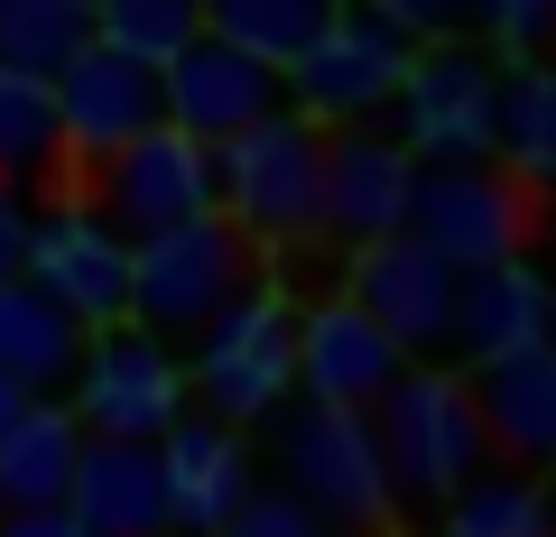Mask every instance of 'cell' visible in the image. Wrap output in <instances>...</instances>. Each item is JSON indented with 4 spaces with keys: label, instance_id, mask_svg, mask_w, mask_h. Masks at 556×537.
<instances>
[{
    "label": "cell",
    "instance_id": "6da1fadb",
    "mask_svg": "<svg viewBox=\"0 0 556 537\" xmlns=\"http://www.w3.org/2000/svg\"><path fill=\"white\" fill-rule=\"evenodd\" d=\"M371 445H380V473H390V510H445L492 463L464 371H399L390 398L371 408Z\"/></svg>",
    "mask_w": 556,
    "mask_h": 537
},
{
    "label": "cell",
    "instance_id": "7a4b0ae2",
    "mask_svg": "<svg viewBox=\"0 0 556 537\" xmlns=\"http://www.w3.org/2000/svg\"><path fill=\"white\" fill-rule=\"evenodd\" d=\"M204 158H214V214L251 251H278V241L316 232V204H325V130L316 120L269 112L260 130L204 149Z\"/></svg>",
    "mask_w": 556,
    "mask_h": 537
},
{
    "label": "cell",
    "instance_id": "3957f363",
    "mask_svg": "<svg viewBox=\"0 0 556 537\" xmlns=\"http://www.w3.org/2000/svg\"><path fill=\"white\" fill-rule=\"evenodd\" d=\"M492 112H501V56L473 28H455L408 56L390 93V140L408 149V167H473L492 158Z\"/></svg>",
    "mask_w": 556,
    "mask_h": 537
},
{
    "label": "cell",
    "instance_id": "277c9868",
    "mask_svg": "<svg viewBox=\"0 0 556 537\" xmlns=\"http://www.w3.org/2000/svg\"><path fill=\"white\" fill-rule=\"evenodd\" d=\"M260 287V251L232 232L223 214L186 222V232H159L130 251V324L149 343H195L223 306H241Z\"/></svg>",
    "mask_w": 556,
    "mask_h": 537
},
{
    "label": "cell",
    "instance_id": "5b68a950",
    "mask_svg": "<svg viewBox=\"0 0 556 537\" xmlns=\"http://www.w3.org/2000/svg\"><path fill=\"white\" fill-rule=\"evenodd\" d=\"M288 389H298V306L260 279L241 306H223V316L195 334L186 398H204V418L241 436L251 418H278Z\"/></svg>",
    "mask_w": 556,
    "mask_h": 537
},
{
    "label": "cell",
    "instance_id": "8992f818",
    "mask_svg": "<svg viewBox=\"0 0 556 537\" xmlns=\"http://www.w3.org/2000/svg\"><path fill=\"white\" fill-rule=\"evenodd\" d=\"M538 195L519 177H501L492 158L473 167H417L408 186V241L427 259H445L455 279H482L501 259H529V232H538Z\"/></svg>",
    "mask_w": 556,
    "mask_h": 537
},
{
    "label": "cell",
    "instance_id": "52a82bcc",
    "mask_svg": "<svg viewBox=\"0 0 556 537\" xmlns=\"http://www.w3.org/2000/svg\"><path fill=\"white\" fill-rule=\"evenodd\" d=\"M408 56H417V38H408L399 10H334L325 38L288 75V112L316 120V130H380Z\"/></svg>",
    "mask_w": 556,
    "mask_h": 537
},
{
    "label": "cell",
    "instance_id": "ba28073f",
    "mask_svg": "<svg viewBox=\"0 0 556 537\" xmlns=\"http://www.w3.org/2000/svg\"><path fill=\"white\" fill-rule=\"evenodd\" d=\"M186 408H195V398H186V361L167 353V343H149L139 324H112V334L84 343V371H75L65 418H75L93 445H159Z\"/></svg>",
    "mask_w": 556,
    "mask_h": 537
},
{
    "label": "cell",
    "instance_id": "9c48e42d",
    "mask_svg": "<svg viewBox=\"0 0 556 537\" xmlns=\"http://www.w3.org/2000/svg\"><path fill=\"white\" fill-rule=\"evenodd\" d=\"M278 463H288V500L316 510L325 528H390V473H380L371 418H343V408H298L278 426Z\"/></svg>",
    "mask_w": 556,
    "mask_h": 537
},
{
    "label": "cell",
    "instance_id": "30bf717a",
    "mask_svg": "<svg viewBox=\"0 0 556 537\" xmlns=\"http://www.w3.org/2000/svg\"><path fill=\"white\" fill-rule=\"evenodd\" d=\"M214 214V158H204L195 140H177V130H149L139 149H121L112 167H102V204H93V222L112 241H159V232H186V222H204Z\"/></svg>",
    "mask_w": 556,
    "mask_h": 537
},
{
    "label": "cell",
    "instance_id": "8fae6325",
    "mask_svg": "<svg viewBox=\"0 0 556 537\" xmlns=\"http://www.w3.org/2000/svg\"><path fill=\"white\" fill-rule=\"evenodd\" d=\"M20 279L38 287L56 316H75V334H112V324H130V241H112L93 214L28 222Z\"/></svg>",
    "mask_w": 556,
    "mask_h": 537
},
{
    "label": "cell",
    "instance_id": "7c38bea8",
    "mask_svg": "<svg viewBox=\"0 0 556 537\" xmlns=\"http://www.w3.org/2000/svg\"><path fill=\"white\" fill-rule=\"evenodd\" d=\"M455 287L464 279L445 269V259H427L408 232H399V241H380V251L353 259V287H343V297H353L362 316H371V334L417 371L427 353H455Z\"/></svg>",
    "mask_w": 556,
    "mask_h": 537
},
{
    "label": "cell",
    "instance_id": "4fadbf2b",
    "mask_svg": "<svg viewBox=\"0 0 556 537\" xmlns=\"http://www.w3.org/2000/svg\"><path fill=\"white\" fill-rule=\"evenodd\" d=\"M408 149L390 130H325V204H316V232H334L343 251H380V241L408 232Z\"/></svg>",
    "mask_w": 556,
    "mask_h": 537
},
{
    "label": "cell",
    "instance_id": "5bb4252c",
    "mask_svg": "<svg viewBox=\"0 0 556 537\" xmlns=\"http://www.w3.org/2000/svg\"><path fill=\"white\" fill-rule=\"evenodd\" d=\"M47 102H56V149H75V158H93V167H112L121 149H139L159 130V75L130 65V56H112V47H84V56L47 84Z\"/></svg>",
    "mask_w": 556,
    "mask_h": 537
},
{
    "label": "cell",
    "instance_id": "9a60e30c",
    "mask_svg": "<svg viewBox=\"0 0 556 537\" xmlns=\"http://www.w3.org/2000/svg\"><path fill=\"white\" fill-rule=\"evenodd\" d=\"M269 112H288V84L260 75L251 56H232V47H214V38H195L159 75V120L177 130V140H195V149L241 140V130H260Z\"/></svg>",
    "mask_w": 556,
    "mask_h": 537
},
{
    "label": "cell",
    "instance_id": "2e32d148",
    "mask_svg": "<svg viewBox=\"0 0 556 537\" xmlns=\"http://www.w3.org/2000/svg\"><path fill=\"white\" fill-rule=\"evenodd\" d=\"M399 371H408V361L371 334V316H362L353 297H325L316 316H298V389H306V408L371 418Z\"/></svg>",
    "mask_w": 556,
    "mask_h": 537
},
{
    "label": "cell",
    "instance_id": "e0dca14e",
    "mask_svg": "<svg viewBox=\"0 0 556 537\" xmlns=\"http://www.w3.org/2000/svg\"><path fill=\"white\" fill-rule=\"evenodd\" d=\"M159 482H167V537H177V528L186 537H214L223 519L260 491V482H251V445H241L232 426H214L204 408H186V418L159 436Z\"/></svg>",
    "mask_w": 556,
    "mask_h": 537
},
{
    "label": "cell",
    "instance_id": "ac0fdd59",
    "mask_svg": "<svg viewBox=\"0 0 556 537\" xmlns=\"http://www.w3.org/2000/svg\"><path fill=\"white\" fill-rule=\"evenodd\" d=\"M464 398H473V418H482L492 463H519V473H547L556 463V343L473 361Z\"/></svg>",
    "mask_w": 556,
    "mask_h": 537
},
{
    "label": "cell",
    "instance_id": "d6986e66",
    "mask_svg": "<svg viewBox=\"0 0 556 537\" xmlns=\"http://www.w3.org/2000/svg\"><path fill=\"white\" fill-rule=\"evenodd\" d=\"M538 343H556V269L538 251L455 287V353L501 361V353H538Z\"/></svg>",
    "mask_w": 556,
    "mask_h": 537
},
{
    "label": "cell",
    "instance_id": "ffe728a7",
    "mask_svg": "<svg viewBox=\"0 0 556 537\" xmlns=\"http://www.w3.org/2000/svg\"><path fill=\"white\" fill-rule=\"evenodd\" d=\"M65 519H75L84 537H167L159 445H93L84 436L75 482H65Z\"/></svg>",
    "mask_w": 556,
    "mask_h": 537
},
{
    "label": "cell",
    "instance_id": "44dd1931",
    "mask_svg": "<svg viewBox=\"0 0 556 537\" xmlns=\"http://www.w3.org/2000/svg\"><path fill=\"white\" fill-rule=\"evenodd\" d=\"M84 343H93V334H75V316H56V306H47L28 279L0 287V380H10L28 408H38V398H65V389H75Z\"/></svg>",
    "mask_w": 556,
    "mask_h": 537
},
{
    "label": "cell",
    "instance_id": "7402d4cb",
    "mask_svg": "<svg viewBox=\"0 0 556 537\" xmlns=\"http://www.w3.org/2000/svg\"><path fill=\"white\" fill-rule=\"evenodd\" d=\"M84 426L65 418V398H38L0 426V519L20 510H65V482H75Z\"/></svg>",
    "mask_w": 556,
    "mask_h": 537
},
{
    "label": "cell",
    "instance_id": "603a6c76",
    "mask_svg": "<svg viewBox=\"0 0 556 537\" xmlns=\"http://www.w3.org/2000/svg\"><path fill=\"white\" fill-rule=\"evenodd\" d=\"M492 167H501V177H519L529 195H547V186H556V65H501Z\"/></svg>",
    "mask_w": 556,
    "mask_h": 537
},
{
    "label": "cell",
    "instance_id": "cb8c5ba5",
    "mask_svg": "<svg viewBox=\"0 0 556 537\" xmlns=\"http://www.w3.org/2000/svg\"><path fill=\"white\" fill-rule=\"evenodd\" d=\"M325 20H334L325 0H223L214 20H204V38L232 47V56H251L260 75L288 84V75H298V56L325 38Z\"/></svg>",
    "mask_w": 556,
    "mask_h": 537
},
{
    "label": "cell",
    "instance_id": "d4e9b609",
    "mask_svg": "<svg viewBox=\"0 0 556 537\" xmlns=\"http://www.w3.org/2000/svg\"><path fill=\"white\" fill-rule=\"evenodd\" d=\"M84 47H93V10L84 0H0V75L56 84Z\"/></svg>",
    "mask_w": 556,
    "mask_h": 537
},
{
    "label": "cell",
    "instance_id": "484cf974",
    "mask_svg": "<svg viewBox=\"0 0 556 537\" xmlns=\"http://www.w3.org/2000/svg\"><path fill=\"white\" fill-rule=\"evenodd\" d=\"M437 537H556V519H547L538 473H519V463H482V473L437 510Z\"/></svg>",
    "mask_w": 556,
    "mask_h": 537
},
{
    "label": "cell",
    "instance_id": "4316f807",
    "mask_svg": "<svg viewBox=\"0 0 556 537\" xmlns=\"http://www.w3.org/2000/svg\"><path fill=\"white\" fill-rule=\"evenodd\" d=\"M195 38H204V10H195V0H102V10H93V47L149 65V75H167Z\"/></svg>",
    "mask_w": 556,
    "mask_h": 537
},
{
    "label": "cell",
    "instance_id": "83f0119b",
    "mask_svg": "<svg viewBox=\"0 0 556 537\" xmlns=\"http://www.w3.org/2000/svg\"><path fill=\"white\" fill-rule=\"evenodd\" d=\"M56 102H47V84L28 75H0V186L20 195V177H38V167H56Z\"/></svg>",
    "mask_w": 556,
    "mask_h": 537
},
{
    "label": "cell",
    "instance_id": "f1b7e54d",
    "mask_svg": "<svg viewBox=\"0 0 556 537\" xmlns=\"http://www.w3.org/2000/svg\"><path fill=\"white\" fill-rule=\"evenodd\" d=\"M214 537H334V528H325L316 510H298L288 491H251V500H241V510L223 519Z\"/></svg>",
    "mask_w": 556,
    "mask_h": 537
},
{
    "label": "cell",
    "instance_id": "f546056e",
    "mask_svg": "<svg viewBox=\"0 0 556 537\" xmlns=\"http://www.w3.org/2000/svg\"><path fill=\"white\" fill-rule=\"evenodd\" d=\"M28 222H38V214H28V204L0 186V287L20 279V259H28Z\"/></svg>",
    "mask_w": 556,
    "mask_h": 537
},
{
    "label": "cell",
    "instance_id": "4dcf8cb0",
    "mask_svg": "<svg viewBox=\"0 0 556 537\" xmlns=\"http://www.w3.org/2000/svg\"><path fill=\"white\" fill-rule=\"evenodd\" d=\"M0 537H84L65 510H20V519H0Z\"/></svg>",
    "mask_w": 556,
    "mask_h": 537
},
{
    "label": "cell",
    "instance_id": "1f68e13d",
    "mask_svg": "<svg viewBox=\"0 0 556 537\" xmlns=\"http://www.w3.org/2000/svg\"><path fill=\"white\" fill-rule=\"evenodd\" d=\"M20 408H28V398H20V389H10V380H0V426H10V418H20Z\"/></svg>",
    "mask_w": 556,
    "mask_h": 537
},
{
    "label": "cell",
    "instance_id": "d6a6232c",
    "mask_svg": "<svg viewBox=\"0 0 556 537\" xmlns=\"http://www.w3.org/2000/svg\"><path fill=\"white\" fill-rule=\"evenodd\" d=\"M538 491H547V519H556V463H547V473H538Z\"/></svg>",
    "mask_w": 556,
    "mask_h": 537
},
{
    "label": "cell",
    "instance_id": "836d02e7",
    "mask_svg": "<svg viewBox=\"0 0 556 537\" xmlns=\"http://www.w3.org/2000/svg\"><path fill=\"white\" fill-rule=\"evenodd\" d=\"M538 214H547V232H556V186H547V195H538Z\"/></svg>",
    "mask_w": 556,
    "mask_h": 537
},
{
    "label": "cell",
    "instance_id": "e575fe53",
    "mask_svg": "<svg viewBox=\"0 0 556 537\" xmlns=\"http://www.w3.org/2000/svg\"><path fill=\"white\" fill-rule=\"evenodd\" d=\"M371 537H408V528H371Z\"/></svg>",
    "mask_w": 556,
    "mask_h": 537
}]
</instances>
